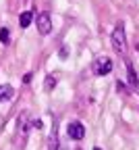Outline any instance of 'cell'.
Masks as SVG:
<instances>
[{
    "instance_id": "cell-1",
    "label": "cell",
    "mask_w": 139,
    "mask_h": 150,
    "mask_svg": "<svg viewBox=\"0 0 139 150\" xmlns=\"http://www.w3.org/2000/svg\"><path fill=\"white\" fill-rule=\"evenodd\" d=\"M110 42H112V48H114L118 54H123V56L127 54V33H125V27H123V25H116V27H114Z\"/></svg>"
},
{
    "instance_id": "cell-2",
    "label": "cell",
    "mask_w": 139,
    "mask_h": 150,
    "mask_svg": "<svg viewBox=\"0 0 139 150\" xmlns=\"http://www.w3.org/2000/svg\"><path fill=\"white\" fill-rule=\"evenodd\" d=\"M37 31L42 35H48L52 31V19L48 13H39L37 15Z\"/></svg>"
},
{
    "instance_id": "cell-3",
    "label": "cell",
    "mask_w": 139,
    "mask_h": 150,
    "mask_svg": "<svg viewBox=\"0 0 139 150\" xmlns=\"http://www.w3.org/2000/svg\"><path fill=\"white\" fill-rule=\"evenodd\" d=\"M67 131H69V138H73V140H83V136H85V127L79 123V121L71 123Z\"/></svg>"
},
{
    "instance_id": "cell-4",
    "label": "cell",
    "mask_w": 139,
    "mask_h": 150,
    "mask_svg": "<svg viewBox=\"0 0 139 150\" xmlns=\"http://www.w3.org/2000/svg\"><path fill=\"white\" fill-rule=\"evenodd\" d=\"M110 71H112V61L106 59V56L95 63V75H108Z\"/></svg>"
},
{
    "instance_id": "cell-5",
    "label": "cell",
    "mask_w": 139,
    "mask_h": 150,
    "mask_svg": "<svg viewBox=\"0 0 139 150\" xmlns=\"http://www.w3.org/2000/svg\"><path fill=\"white\" fill-rule=\"evenodd\" d=\"M15 96V90H13V86H0V100H11Z\"/></svg>"
},
{
    "instance_id": "cell-6",
    "label": "cell",
    "mask_w": 139,
    "mask_h": 150,
    "mask_svg": "<svg viewBox=\"0 0 139 150\" xmlns=\"http://www.w3.org/2000/svg\"><path fill=\"white\" fill-rule=\"evenodd\" d=\"M31 19H33L31 11H23V13H21V17H19V25H21L23 29H25V27H29V25H31Z\"/></svg>"
},
{
    "instance_id": "cell-7",
    "label": "cell",
    "mask_w": 139,
    "mask_h": 150,
    "mask_svg": "<svg viewBox=\"0 0 139 150\" xmlns=\"http://www.w3.org/2000/svg\"><path fill=\"white\" fill-rule=\"evenodd\" d=\"M48 150H58V131H56V125L52 127L50 142H48Z\"/></svg>"
},
{
    "instance_id": "cell-8",
    "label": "cell",
    "mask_w": 139,
    "mask_h": 150,
    "mask_svg": "<svg viewBox=\"0 0 139 150\" xmlns=\"http://www.w3.org/2000/svg\"><path fill=\"white\" fill-rule=\"evenodd\" d=\"M127 69H129V81H131V86L139 88V79H137V73H135L133 65H131V63H127Z\"/></svg>"
},
{
    "instance_id": "cell-9",
    "label": "cell",
    "mask_w": 139,
    "mask_h": 150,
    "mask_svg": "<svg viewBox=\"0 0 139 150\" xmlns=\"http://www.w3.org/2000/svg\"><path fill=\"white\" fill-rule=\"evenodd\" d=\"M0 42H2V44H8L11 42V31L4 27V29H0Z\"/></svg>"
},
{
    "instance_id": "cell-10",
    "label": "cell",
    "mask_w": 139,
    "mask_h": 150,
    "mask_svg": "<svg viewBox=\"0 0 139 150\" xmlns=\"http://www.w3.org/2000/svg\"><path fill=\"white\" fill-rule=\"evenodd\" d=\"M52 88H56V79L52 77V75H48L46 77V90H52Z\"/></svg>"
},
{
    "instance_id": "cell-11",
    "label": "cell",
    "mask_w": 139,
    "mask_h": 150,
    "mask_svg": "<svg viewBox=\"0 0 139 150\" xmlns=\"http://www.w3.org/2000/svg\"><path fill=\"white\" fill-rule=\"evenodd\" d=\"M31 125H33V127H37V129H42V121H39V119H37V121H33Z\"/></svg>"
},
{
    "instance_id": "cell-12",
    "label": "cell",
    "mask_w": 139,
    "mask_h": 150,
    "mask_svg": "<svg viewBox=\"0 0 139 150\" xmlns=\"http://www.w3.org/2000/svg\"><path fill=\"white\" fill-rule=\"evenodd\" d=\"M93 150H100V148H93Z\"/></svg>"
}]
</instances>
